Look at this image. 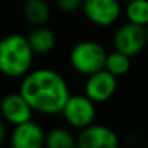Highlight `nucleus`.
I'll list each match as a JSON object with an SVG mask.
<instances>
[{"instance_id": "nucleus-7", "label": "nucleus", "mask_w": 148, "mask_h": 148, "mask_svg": "<svg viewBox=\"0 0 148 148\" xmlns=\"http://www.w3.org/2000/svg\"><path fill=\"white\" fill-rule=\"evenodd\" d=\"M118 77L113 76L108 70L102 68L90 76L84 83V95L92 99L95 103L108 102L116 92L118 87Z\"/></svg>"}, {"instance_id": "nucleus-15", "label": "nucleus", "mask_w": 148, "mask_h": 148, "mask_svg": "<svg viewBox=\"0 0 148 148\" xmlns=\"http://www.w3.org/2000/svg\"><path fill=\"white\" fill-rule=\"evenodd\" d=\"M105 70H108L109 73H112L116 77L125 76V74L131 70V57H128V55L115 49L113 52H109L106 55Z\"/></svg>"}, {"instance_id": "nucleus-12", "label": "nucleus", "mask_w": 148, "mask_h": 148, "mask_svg": "<svg viewBox=\"0 0 148 148\" xmlns=\"http://www.w3.org/2000/svg\"><path fill=\"white\" fill-rule=\"evenodd\" d=\"M23 16L32 26H42L51 18V6L47 0H25Z\"/></svg>"}, {"instance_id": "nucleus-13", "label": "nucleus", "mask_w": 148, "mask_h": 148, "mask_svg": "<svg viewBox=\"0 0 148 148\" xmlns=\"http://www.w3.org/2000/svg\"><path fill=\"white\" fill-rule=\"evenodd\" d=\"M45 145L48 148H74L77 147V136L65 128H54L45 135Z\"/></svg>"}, {"instance_id": "nucleus-6", "label": "nucleus", "mask_w": 148, "mask_h": 148, "mask_svg": "<svg viewBox=\"0 0 148 148\" xmlns=\"http://www.w3.org/2000/svg\"><path fill=\"white\" fill-rule=\"evenodd\" d=\"M82 10L90 23L108 28L119 21L122 5L121 0H83Z\"/></svg>"}, {"instance_id": "nucleus-5", "label": "nucleus", "mask_w": 148, "mask_h": 148, "mask_svg": "<svg viewBox=\"0 0 148 148\" xmlns=\"http://www.w3.org/2000/svg\"><path fill=\"white\" fill-rule=\"evenodd\" d=\"M148 45L144 26L126 22L121 25L113 35V48L128 57L139 55Z\"/></svg>"}, {"instance_id": "nucleus-14", "label": "nucleus", "mask_w": 148, "mask_h": 148, "mask_svg": "<svg viewBox=\"0 0 148 148\" xmlns=\"http://www.w3.org/2000/svg\"><path fill=\"white\" fill-rule=\"evenodd\" d=\"M125 16L128 22L147 28L148 26V0H131L126 3Z\"/></svg>"}, {"instance_id": "nucleus-3", "label": "nucleus", "mask_w": 148, "mask_h": 148, "mask_svg": "<svg viewBox=\"0 0 148 148\" xmlns=\"http://www.w3.org/2000/svg\"><path fill=\"white\" fill-rule=\"evenodd\" d=\"M106 49L97 41L86 39L74 45L70 51V64L74 71L83 76L90 74L105 68L106 61Z\"/></svg>"}, {"instance_id": "nucleus-9", "label": "nucleus", "mask_w": 148, "mask_h": 148, "mask_svg": "<svg viewBox=\"0 0 148 148\" xmlns=\"http://www.w3.org/2000/svg\"><path fill=\"white\" fill-rule=\"evenodd\" d=\"M32 113L34 109L19 92L6 95L0 102V115L12 125H19L32 119Z\"/></svg>"}, {"instance_id": "nucleus-18", "label": "nucleus", "mask_w": 148, "mask_h": 148, "mask_svg": "<svg viewBox=\"0 0 148 148\" xmlns=\"http://www.w3.org/2000/svg\"><path fill=\"white\" fill-rule=\"evenodd\" d=\"M145 32H147V41H148V26L145 28Z\"/></svg>"}, {"instance_id": "nucleus-8", "label": "nucleus", "mask_w": 148, "mask_h": 148, "mask_svg": "<svg viewBox=\"0 0 148 148\" xmlns=\"http://www.w3.org/2000/svg\"><path fill=\"white\" fill-rule=\"evenodd\" d=\"M118 145L119 138L116 132L105 125L90 123L80 129L77 136V147L80 148H116Z\"/></svg>"}, {"instance_id": "nucleus-10", "label": "nucleus", "mask_w": 148, "mask_h": 148, "mask_svg": "<svg viewBox=\"0 0 148 148\" xmlns=\"http://www.w3.org/2000/svg\"><path fill=\"white\" fill-rule=\"evenodd\" d=\"M45 135L44 129L29 119L15 125L10 135V144L13 148H41L45 145Z\"/></svg>"}, {"instance_id": "nucleus-4", "label": "nucleus", "mask_w": 148, "mask_h": 148, "mask_svg": "<svg viewBox=\"0 0 148 148\" xmlns=\"http://www.w3.org/2000/svg\"><path fill=\"white\" fill-rule=\"evenodd\" d=\"M60 113L70 126L83 129L95 122L96 103L86 95H70Z\"/></svg>"}, {"instance_id": "nucleus-19", "label": "nucleus", "mask_w": 148, "mask_h": 148, "mask_svg": "<svg viewBox=\"0 0 148 148\" xmlns=\"http://www.w3.org/2000/svg\"><path fill=\"white\" fill-rule=\"evenodd\" d=\"M121 2H125V3H128V2H131V0H121Z\"/></svg>"}, {"instance_id": "nucleus-2", "label": "nucleus", "mask_w": 148, "mask_h": 148, "mask_svg": "<svg viewBox=\"0 0 148 148\" xmlns=\"http://www.w3.org/2000/svg\"><path fill=\"white\" fill-rule=\"evenodd\" d=\"M35 52L28 36L10 34L0 39V73L10 79L23 77L34 64Z\"/></svg>"}, {"instance_id": "nucleus-17", "label": "nucleus", "mask_w": 148, "mask_h": 148, "mask_svg": "<svg viewBox=\"0 0 148 148\" xmlns=\"http://www.w3.org/2000/svg\"><path fill=\"white\" fill-rule=\"evenodd\" d=\"M5 136H6V128H5L3 121L0 119V145H2V142L5 141Z\"/></svg>"}, {"instance_id": "nucleus-16", "label": "nucleus", "mask_w": 148, "mask_h": 148, "mask_svg": "<svg viewBox=\"0 0 148 148\" xmlns=\"http://www.w3.org/2000/svg\"><path fill=\"white\" fill-rule=\"evenodd\" d=\"M55 3L62 13H76L82 9L83 0H55Z\"/></svg>"}, {"instance_id": "nucleus-1", "label": "nucleus", "mask_w": 148, "mask_h": 148, "mask_svg": "<svg viewBox=\"0 0 148 148\" xmlns=\"http://www.w3.org/2000/svg\"><path fill=\"white\" fill-rule=\"evenodd\" d=\"M19 93L28 100L34 112L44 115L60 113L70 96L65 79L52 68L28 71L19 86Z\"/></svg>"}, {"instance_id": "nucleus-11", "label": "nucleus", "mask_w": 148, "mask_h": 148, "mask_svg": "<svg viewBox=\"0 0 148 148\" xmlns=\"http://www.w3.org/2000/svg\"><path fill=\"white\" fill-rule=\"evenodd\" d=\"M28 41H29L34 52L38 55L49 54L57 45V36H55L54 31L45 25L34 26L32 32L28 36Z\"/></svg>"}]
</instances>
